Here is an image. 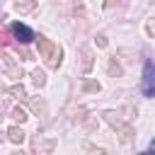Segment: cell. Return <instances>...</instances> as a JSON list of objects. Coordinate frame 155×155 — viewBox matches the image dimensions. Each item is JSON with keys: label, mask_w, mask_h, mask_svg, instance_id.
Returning a JSON list of instances; mask_svg holds the SVG:
<instances>
[{"label": "cell", "mask_w": 155, "mask_h": 155, "mask_svg": "<svg viewBox=\"0 0 155 155\" xmlns=\"http://www.w3.org/2000/svg\"><path fill=\"white\" fill-rule=\"evenodd\" d=\"M143 92H145V97L153 94V63H150V61H148L145 68H143Z\"/></svg>", "instance_id": "cell-1"}, {"label": "cell", "mask_w": 155, "mask_h": 155, "mask_svg": "<svg viewBox=\"0 0 155 155\" xmlns=\"http://www.w3.org/2000/svg\"><path fill=\"white\" fill-rule=\"evenodd\" d=\"M12 31H15L17 36H22V41H31V39H34V31H31V29H27L24 24H15V27H12Z\"/></svg>", "instance_id": "cell-2"}]
</instances>
